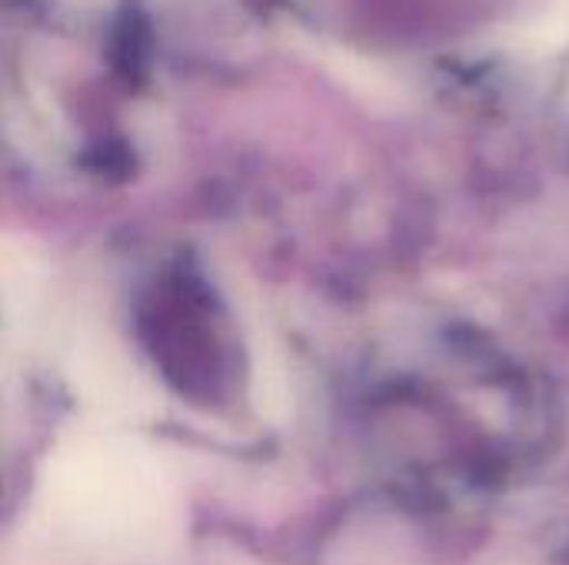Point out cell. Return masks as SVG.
I'll list each match as a JSON object with an SVG mask.
<instances>
[{
    "instance_id": "obj_1",
    "label": "cell",
    "mask_w": 569,
    "mask_h": 565,
    "mask_svg": "<svg viewBox=\"0 0 569 565\" xmlns=\"http://www.w3.org/2000/svg\"><path fill=\"white\" fill-rule=\"evenodd\" d=\"M50 509L83 536L117 539L160 519L167 486L147 450L120 436L63 443L43 470Z\"/></svg>"
},
{
    "instance_id": "obj_2",
    "label": "cell",
    "mask_w": 569,
    "mask_h": 565,
    "mask_svg": "<svg viewBox=\"0 0 569 565\" xmlns=\"http://www.w3.org/2000/svg\"><path fill=\"white\" fill-rule=\"evenodd\" d=\"M63 370L73 393L100 416L143 420L157 410V390L137 370L130 353L97 323H77L67 340Z\"/></svg>"
},
{
    "instance_id": "obj_3",
    "label": "cell",
    "mask_w": 569,
    "mask_h": 565,
    "mask_svg": "<svg viewBox=\"0 0 569 565\" xmlns=\"http://www.w3.org/2000/svg\"><path fill=\"white\" fill-rule=\"evenodd\" d=\"M50 270L37 250L0 236V326L17 343H33L47 330Z\"/></svg>"
}]
</instances>
